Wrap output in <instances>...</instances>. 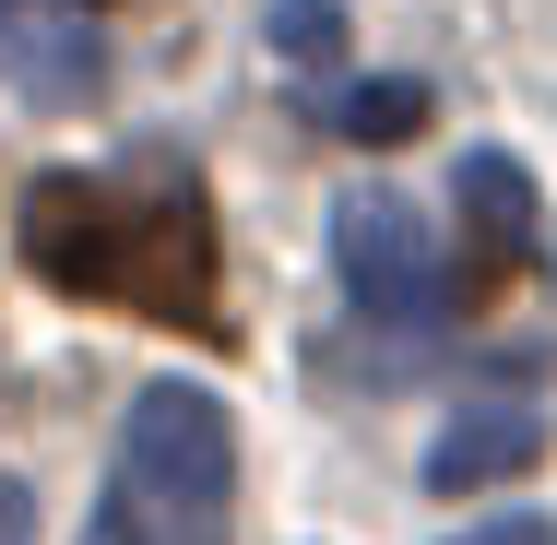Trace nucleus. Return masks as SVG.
<instances>
[{"label": "nucleus", "instance_id": "obj_2", "mask_svg": "<svg viewBox=\"0 0 557 545\" xmlns=\"http://www.w3.org/2000/svg\"><path fill=\"white\" fill-rule=\"evenodd\" d=\"M225 498H237L225 404L190 392V380H154L119 416L108 498H96V534L84 545H225Z\"/></svg>", "mask_w": 557, "mask_h": 545}, {"label": "nucleus", "instance_id": "obj_1", "mask_svg": "<svg viewBox=\"0 0 557 545\" xmlns=\"http://www.w3.org/2000/svg\"><path fill=\"white\" fill-rule=\"evenodd\" d=\"M12 249L36 285L119 309V321H166L190 344H225V261H214V214H202V178L178 166H48L12 214Z\"/></svg>", "mask_w": 557, "mask_h": 545}, {"label": "nucleus", "instance_id": "obj_3", "mask_svg": "<svg viewBox=\"0 0 557 545\" xmlns=\"http://www.w3.org/2000/svg\"><path fill=\"white\" fill-rule=\"evenodd\" d=\"M333 261H344V297H356L380 332H428L440 321V249H428L416 202L356 190V202L333 214Z\"/></svg>", "mask_w": 557, "mask_h": 545}, {"label": "nucleus", "instance_id": "obj_4", "mask_svg": "<svg viewBox=\"0 0 557 545\" xmlns=\"http://www.w3.org/2000/svg\"><path fill=\"white\" fill-rule=\"evenodd\" d=\"M534 261V178L510 154H462V297H498Z\"/></svg>", "mask_w": 557, "mask_h": 545}, {"label": "nucleus", "instance_id": "obj_6", "mask_svg": "<svg viewBox=\"0 0 557 545\" xmlns=\"http://www.w3.org/2000/svg\"><path fill=\"white\" fill-rule=\"evenodd\" d=\"M546 462V404H462L440 438H428V486L440 498H474V486H510Z\"/></svg>", "mask_w": 557, "mask_h": 545}, {"label": "nucleus", "instance_id": "obj_9", "mask_svg": "<svg viewBox=\"0 0 557 545\" xmlns=\"http://www.w3.org/2000/svg\"><path fill=\"white\" fill-rule=\"evenodd\" d=\"M462 545H557V534L534 522V510H510V522H486V534H462Z\"/></svg>", "mask_w": 557, "mask_h": 545}, {"label": "nucleus", "instance_id": "obj_8", "mask_svg": "<svg viewBox=\"0 0 557 545\" xmlns=\"http://www.w3.org/2000/svg\"><path fill=\"white\" fill-rule=\"evenodd\" d=\"M273 48H285V60H344V12L333 0H285V12H273Z\"/></svg>", "mask_w": 557, "mask_h": 545}, {"label": "nucleus", "instance_id": "obj_7", "mask_svg": "<svg viewBox=\"0 0 557 545\" xmlns=\"http://www.w3.org/2000/svg\"><path fill=\"white\" fill-rule=\"evenodd\" d=\"M333 131L344 143H404V131H428V84H344Z\"/></svg>", "mask_w": 557, "mask_h": 545}, {"label": "nucleus", "instance_id": "obj_5", "mask_svg": "<svg viewBox=\"0 0 557 545\" xmlns=\"http://www.w3.org/2000/svg\"><path fill=\"white\" fill-rule=\"evenodd\" d=\"M0 84L48 96V108L96 96V24L72 0H0Z\"/></svg>", "mask_w": 557, "mask_h": 545}]
</instances>
